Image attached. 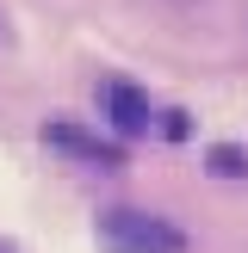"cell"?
Returning <instances> with one entry per match:
<instances>
[{"mask_svg": "<svg viewBox=\"0 0 248 253\" xmlns=\"http://www.w3.org/2000/svg\"><path fill=\"white\" fill-rule=\"evenodd\" d=\"M99 247L106 253H186V235L149 210H99Z\"/></svg>", "mask_w": 248, "mask_h": 253, "instance_id": "cell-1", "label": "cell"}, {"mask_svg": "<svg viewBox=\"0 0 248 253\" xmlns=\"http://www.w3.org/2000/svg\"><path fill=\"white\" fill-rule=\"evenodd\" d=\"M180 6H186V0H180Z\"/></svg>", "mask_w": 248, "mask_h": 253, "instance_id": "cell-7", "label": "cell"}, {"mask_svg": "<svg viewBox=\"0 0 248 253\" xmlns=\"http://www.w3.org/2000/svg\"><path fill=\"white\" fill-rule=\"evenodd\" d=\"M44 142H50V148H68V155H81L87 167H99V173L124 167V148H118V142H99V136L74 130V124H50V130H44Z\"/></svg>", "mask_w": 248, "mask_h": 253, "instance_id": "cell-3", "label": "cell"}, {"mask_svg": "<svg viewBox=\"0 0 248 253\" xmlns=\"http://www.w3.org/2000/svg\"><path fill=\"white\" fill-rule=\"evenodd\" d=\"M0 253H12V247H0Z\"/></svg>", "mask_w": 248, "mask_h": 253, "instance_id": "cell-6", "label": "cell"}, {"mask_svg": "<svg viewBox=\"0 0 248 253\" xmlns=\"http://www.w3.org/2000/svg\"><path fill=\"white\" fill-rule=\"evenodd\" d=\"M211 173H223V179H242V173H248V155H242V148H230V142L211 148Z\"/></svg>", "mask_w": 248, "mask_h": 253, "instance_id": "cell-4", "label": "cell"}, {"mask_svg": "<svg viewBox=\"0 0 248 253\" xmlns=\"http://www.w3.org/2000/svg\"><path fill=\"white\" fill-rule=\"evenodd\" d=\"M106 124L118 136H149V124H155V111H149V93L143 86H130V81H106Z\"/></svg>", "mask_w": 248, "mask_h": 253, "instance_id": "cell-2", "label": "cell"}, {"mask_svg": "<svg viewBox=\"0 0 248 253\" xmlns=\"http://www.w3.org/2000/svg\"><path fill=\"white\" fill-rule=\"evenodd\" d=\"M186 130H192V124H186V111H161V136H174V142H180Z\"/></svg>", "mask_w": 248, "mask_h": 253, "instance_id": "cell-5", "label": "cell"}]
</instances>
